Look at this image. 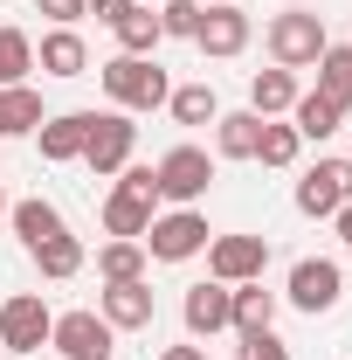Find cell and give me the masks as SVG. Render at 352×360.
I'll list each match as a JSON object with an SVG mask.
<instances>
[{"label": "cell", "mask_w": 352, "mask_h": 360, "mask_svg": "<svg viewBox=\"0 0 352 360\" xmlns=\"http://www.w3.org/2000/svg\"><path fill=\"white\" fill-rule=\"evenodd\" d=\"M118 187L104 194V236H125V243H145V229L159 215V174L152 167H118Z\"/></svg>", "instance_id": "cell-1"}, {"label": "cell", "mask_w": 352, "mask_h": 360, "mask_svg": "<svg viewBox=\"0 0 352 360\" xmlns=\"http://www.w3.org/2000/svg\"><path fill=\"white\" fill-rule=\"evenodd\" d=\"M97 84H104V97H111L118 111H159V104L173 97L166 70H159L152 56H111V63L97 70Z\"/></svg>", "instance_id": "cell-2"}, {"label": "cell", "mask_w": 352, "mask_h": 360, "mask_svg": "<svg viewBox=\"0 0 352 360\" xmlns=\"http://www.w3.org/2000/svg\"><path fill=\"white\" fill-rule=\"evenodd\" d=\"M263 42H269V63H276V70H311V63L325 56V21H318L311 7H283L263 28Z\"/></svg>", "instance_id": "cell-3"}, {"label": "cell", "mask_w": 352, "mask_h": 360, "mask_svg": "<svg viewBox=\"0 0 352 360\" xmlns=\"http://www.w3.org/2000/svg\"><path fill=\"white\" fill-rule=\"evenodd\" d=\"M208 215L201 208H173V215H152L145 229V264H194L201 250H208Z\"/></svg>", "instance_id": "cell-4"}, {"label": "cell", "mask_w": 352, "mask_h": 360, "mask_svg": "<svg viewBox=\"0 0 352 360\" xmlns=\"http://www.w3.org/2000/svg\"><path fill=\"white\" fill-rule=\"evenodd\" d=\"M48 333H55V312H48L42 291H14V298H0V347H7V354H42Z\"/></svg>", "instance_id": "cell-5"}, {"label": "cell", "mask_w": 352, "mask_h": 360, "mask_svg": "<svg viewBox=\"0 0 352 360\" xmlns=\"http://www.w3.org/2000/svg\"><path fill=\"white\" fill-rule=\"evenodd\" d=\"M283 298L297 305V312H332L339 298H346V270L332 264V257H297L290 264V284H283Z\"/></svg>", "instance_id": "cell-6"}, {"label": "cell", "mask_w": 352, "mask_h": 360, "mask_svg": "<svg viewBox=\"0 0 352 360\" xmlns=\"http://www.w3.org/2000/svg\"><path fill=\"white\" fill-rule=\"evenodd\" d=\"M269 270V236H208V277L215 284H256Z\"/></svg>", "instance_id": "cell-7"}, {"label": "cell", "mask_w": 352, "mask_h": 360, "mask_svg": "<svg viewBox=\"0 0 352 360\" xmlns=\"http://www.w3.org/2000/svg\"><path fill=\"white\" fill-rule=\"evenodd\" d=\"M159 201H173V208H194L201 194H208V180H215V160L201 153V146H173L159 167Z\"/></svg>", "instance_id": "cell-8"}, {"label": "cell", "mask_w": 352, "mask_h": 360, "mask_svg": "<svg viewBox=\"0 0 352 360\" xmlns=\"http://www.w3.org/2000/svg\"><path fill=\"white\" fill-rule=\"evenodd\" d=\"M346 201H352V160H318L297 180V215H311V222H332Z\"/></svg>", "instance_id": "cell-9"}, {"label": "cell", "mask_w": 352, "mask_h": 360, "mask_svg": "<svg viewBox=\"0 0 352 360\" xmlns=\"http://www.w3.org/2000/svg\"><path fill=\"white\" fill-rule=\"evenodd\" d=\"M48 347H55L62 360H111L118 354V333L104 326V312H55Z\"/></svg>", "instance_id": "cell-10"}, {"label": "cell", "mask_w": 352, "mask_h": 360, "mask_svg": "<svg viewBox=\"0 0 352 360\" xmlns=\"http://www.w3.org/2000/svg\"><path fill=\"white\" fill-rule=\"evenodd\" d=\"M132 146H138V125H132V111H97L90 118V146H83V160H90V174H118V167H132Z\"/></svg>", "instance_id": "cell-11"}, {"label": "cell", "mask_w": 352, "mask_h": 360, "mask_svg": "<svg viewBox=\"0 0 352 360\" xmlns=\"http://www.w3.org/2000/svg\"><path fill=\"white\" fill-rule=\"evenodd\" d=\"M249 35H256V21L228 0V7H201L194 49H201V56H215V63H228V56H242V49H249Z\"/></svg>", "instance_id": "cell-12"}, {"label": "cell", "mask_w": 352, "mask_h": 360, "mask_svg": "<svg viewBox=\"0 0 352 360\" xmlns=\"http://www.w3.org/2000/svg\"><path fill=\"white\" fill-rule=\"evenodd\" d=\"M97 312H104L111 333H145V326L159 319V298H152V284H145V277H132V284H104Z\"/></svg>", "instance_id": "cell-13"}, {"label": "cell", "mask_w": 352, "mask_h": 360, "mask_svg": "<svg viewBox=\"0 0 352 360\" xmlns=\"http://www.w3.org/2000/svg\"><path fill=\"white\" fill-rule=\"evenodd\" d=\"M228 312H235V284H194L187 298H180V319H187V333L194 340H215V333H228Z\"/></svg>", "instance_id": "cell-14"}, {"label": "cell", "mask_w": 352, "mask_h": 360, "mask_svg": "<svg viewBox=\"0 0 352 360\" xmlns=\"http://www.w3.org/2000/svg\"><path fill=\"white\" fill-rule=\"evenodd\" d=\"M90 118H97V111H55V118H42V160H48V167H69V160H83V146H90Z\"/></svg>", "instance_id": "cell-15"}, {"label": "cell", "mask_w": 352, "mask_h": 360, "mask_svg": "<svg viewBox=\"0 0 352 360\" xmlns=\"http://www.w3.org/2000/svg\"><path fill=\"white\" fill-rule=\"evenodd\" d=\"M35 70H42V77H62V84H69V77H83V70H90L83 35H76V28H48L42 42H35Z\"/></svg>", "instance_id": "cell-16"}, {"label": "cell", "mask_w": 352, "mask_h": 360, "mask_svg": "<svg viewBox=\"0 0 352 360\" xmlns=\"http://www.w3.org/2000/svg\"><path fill=\"white\" fill-rule=\"evenodd\" d=\"M297 97H304V90H297V70H256V77H249V111H256V118H290Z\"/></svg>", "instance_id": "cell-17"}, {"label": "cell", "mask_w": 352, "mask_h": 360, "mask_svg": "<svg viewBox=\"0 0 352 360\" xmlns=\"http://www.w3.org/2000/svg\"><path fill=\"white\" fill-rule=\"evenodd\" d=\"M7 229H14V236H21V243H28V250H42L48 236H62V208H55V201H42V194H28V201H14V208H7Z\"/></svg>", "instance_id": "cell-18"}, {"label": "cell", "mask_w": 352, "mask_h": 360, "mask_svg": "<svg viewBox=\"0 0 352 360\" xmlns=\"http://www.w3.org/2000/svg\"><path fill=\"white\" fill-rule=\"evenodd\" d=\"M48 111H42V90L35 84H7L0 90V139H21V132H35Z\"/></svg>", "instance_id": "cell-19"}, {"label": "cell", "mask_w": 352, "mask_h": 360, "mask_svg": "<svg viewBox=\"0 0 352 360\" xmlns=\"http://www.w3.org/2000/svg\"><path fill=\"white\" fill-rule=\"evenodd\" d=\"M311 70H318V97H332L339 111H352V42H325V56Z\"/></svg>", "instance_id": "cell-20"}, {"label": "cell", "mask_w": 352, "mask_h": 360, "mask_svg": "<svg viewBox=\"0 0 352 360\" xmlns=\"http://www.w3.org/2000/svg\"><path fill=\"white\" fill-rule=\"evenodd\" d=\"M256 139H263L256 111H221L215 118V153L221 160H256Z\"/></svg>", "instance_id": "cell-21"}, {"label": "cell", "mask_w": 352, "mask_h": 360, "mask_svg": "<svg viewBox=\"0 0 352 360\" xmlns=\"http://www.w3.org/2000/svg\"><path fill=\"white\" fill-rule=\"evenodd\" d=\"M269 326H276V291H263V277H256V284H235L228 333H269Z\"/></svg>", "instance_id": "cell-22"}, {"label": "cell", "mask_w": 352, "mask_h": 360, "mask_svg": "<svg viewBox=\"0 0 352 360\" xmlns=\"http://www.w3.org/2000/svg\"><path fill=\"white\" fill-rule=\"evenodd\" d=\"M290 125H297V139H332L339 125H346V111H339L332 97H318V90H304V97L290 104Z\"/></svg>", "instance_id": "cell-23"}, {"label": "cell", "mask_w": 352, "mask_h": 360, "mask_svg": "<svg viewBox=\"0 0 352 360\" xmlns=\"http://www.w3.org/2000/svg\"><path fill=\"white\" fill-rule=\"evenodd\" d=\"M97 277H104V284H132V277H145V243L111 236V243L97 250Z\"/></svg>", "instance_id": "cell-24"}, {"label": "cell", "mask_w": 352, "mask_h": 360, "mask_svg": "<svg viewBox=\"0 0 352 360\" xmlns=\"http://www.w3.org/2000/svg\"><path fill=\"white\" fill-rule=\"evenodd\" d=\"M111 35H118V56H152V49L166 42V35H159V7H132Z\"/></svg>", "instance_id": "cell-25"}, {"label": "cell", "mask_w": 352, "mask_h": 360, "mask_svg": "<svg viewBox=\"0 0 352 360\" xmlns=\"http://www.w3.org/2000/svg\"><path fill=\"white\" fill-rule=\"evenodd\" d=\"M28 77H35V42H28L14 21H0V90L28 84Z\"/></svg>", "instance_id": "cell-26"}, {"label": "cell", "mask_w": 352, "mask_h": 360, "mask_svg": "<svg viewBox=\"0 0 352 360\" xmlns=\"http://www.w3.org/2000/svg\"><path fill=\"white\" fill-rule=\"evenodd\" d=\"M28 257H35V270H42V277H55V284H62V277H76V270H83V243L62 229V236H48L42 250H28Z\"/></svg>", "instance_id": "cell-27"}, {"label": "cell", "mask_w": 352, "mask_h": 360, "mask_svg": "<svg viewBox=\"0 0 352 360\" xmlns=\"http://www.w3.org/2000/svg\"><path fill=\"white\" fill-rule=\"evenodd\" d=\"M166 111H173L180 125H215V118H221V97H215V84H180L173 97H166Z\"/></svg>", "instance_id": "cell-28"}, {"label": "cell", "mask_w": 352, "mask_h": 360, "mask_svg": "<svg viewBox=\"0 0 352 360\" xmlns=\"http://www.w3.org/2000/svg\"><path fill=\"white\" fill-rule=\"evenodd\" d=\"M297 153H304L297 125H283V118H263V139H256V160H263V167H297Z\"/></svg>", "instance_id": "cell-29"}, {"label": "cell", "mask_w": 352, "mask_h": 360, "mask_svg": "<svg viewBox=\"0 0 352 360\" xmlns=\"http://www.w3.org/2000/svg\"><path fill=\"white\" fill-rule=\"evenodd\" d=\"M194 28H201V0H159V35L194 42Z\"/></svg>", "instance_id": "cell-30"}, {"label": "cell", "mask_w": 352, "mask_h": 360, "mask_svg": "<svg viewBox=\"0 0 352 360\" xmlns=\"http://www.w3.org/2000/svg\"><path fill=\"white\" fill-rule=\"evenodd\" d=\"M235 360H290V347H283L276 326H269V333H242V354Z\"/></svg>", "instance_id": "cell-31"}, {"label": "cell", "mask_w": 352, "mask_h": 360, "mask_svg": "<svg viewBox=\"0 0 352 360\" xmlns=\"http://www.w3.org/2000/svg\"><path fill=\"white\" fill-rule=\"evenodd\" d=\"M35 14H48L55 28H76V21L90 14V0H35Z\"/></svg>", "instance_id": "cell-32"}, {"label": "cell", "mask_w": 352, "mask_h": 360, "mask_svg": "<svg viewBox=\"0 0 352 360\" xmlns=\"http://www.w3.org/2000/svg\"><path fill=\"white\" fill-rule=\"evenodd\" d=\"M138 0H90V14H97V21H104V28H118V21H125V14H132Z\"/></svg>", "instance_id": "cell-33"}, {"label": "cell", "mask_w": 352, "mask_h": 360, "mask_svg": "<svg viewBox=\"0 0 352 360\" xmlns=\"http://www.w3.org/2000/svg\"><path fill=\"white\" fill-rule=\"evenodd\" d=\"M159 360H208V347H201V340H187V347H166Z\"/></svg>", "instance_id": "cell-34"}, {"label": "cell", "mask_w": 352, "mask_h": 360, "mask_svg": "<svg viewBox=\"0 0 352 360\" xmlns=\"http://www.w3.org/2000/svg\"><path fill=\"white\" fill-rule=\"evenodd\" d=\"M332 222H339V243H346V250H352V201H346V208H339V215H332Z\"/></svg>", "instance_id": "cell-35"}, {"label": "cell", "mask_w": 352, "mask_h": 360, "mask_svg": "<svg viewBox=\"0 0 352 360\" xmlns=\"http://www.w3.org/2000/svg\"><path fill=\"white\" fill-rule=\"evenodd\" d=\"M0 229H7V194H0Z\"/></svg>", "instance_id": "cell-36"}, {"label": "cell", "mask_w": 352, "mask_h": 360, "mask_svg": "<svg viewBox=\"0 0 352 360\" xmlns=\"http://www.w3.org/2000/svg\"><path fill=\"white\" fill-rule=\"evenodd\" d=\"M201 7H228V0H201Z\"/></svg>", "instance_id": "cell-37"}, {"label": "cell", "mask_w": 352, "mask_h": 360, "mask_svg": "<svg viewBox=\"0 0 352 360\" xmlns=\"http://www.w3.org/2000/svg\"><path fill=\"white\" fill-rule=\"evenodd\" d=\"M0 194H7V187H0Z\"/></svg>", "instance_id": "cell-38"}]
</instances>
